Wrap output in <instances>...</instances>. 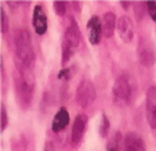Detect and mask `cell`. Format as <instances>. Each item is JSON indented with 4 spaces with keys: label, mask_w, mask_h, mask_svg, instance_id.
I'll return each mask as SVG.
<instances>
[{
    "label": "cell",
    "mask_w": 156,
    "mask_h": 151,
    "mask_svg": "<svg viewBox=\"0 0 156 151\" xmlns=\"http://www.w3.org/2000/svg\"><path fill=\"white\" fill-rule=\"evenodd\" d=\"M15 54L20 67L30 68L33 65L35 51H33L30 33L27 29H20L15 33Z\"/></svg>",
    "instance_id": "1"
},
{
    "label": "cell",
    "mask_w": 156,
    "mask_h": 151,
    "mask_svg": "<svg viewBox=\"0 0 156 151\" xmlns=\"http://www.w3.org/2000/svg\"><path fill=\"white\" fill-rule=\"evenodd\" d=\"M28 69L29 68H24V67L18 65V75L15 79L17 100L22 108H27L30 104L33 92H35V79Z\"/></svg>",
    "instance_id": "2"
},
{
    "label": "cell",
    "mask_w": 156,
    "mask_h": 151,
    "mask_svg": "<svg viewBox=\"0 0 156 151\" xmlns=\"http://www.w3.org/2000/svg\"><path fill=\"white\" fill-rule=\"evenodd\" d=\"M112 97H113V103L119 107L126 105L130 101V97H131V85H130L129 79L124 75H122V76H119L116 79L112 89Z\"/></svg>",
    "instance_id": "3"
},
{
    "label": "cell",
    "mask_w": 156,
    "mask_h": 151,
    "mask_svg": "<svg viewBox=\"0 0 156 151\" xmlns=\"http://www.w3.org/2000/svg\"><path fill=\"white\" fill-rule=\"evenodd\" d=\"M95 97H97V92L93 85L91 80L83 79L79 83L76 89V101L82 108H87L88 105H91L94 103Z\"/></svg>",
    "instance_id": "4"
},
{
    "label": "cell",
    "mask_w": 156,
    "mask_h": 151,
    "mask_svg": "<svg viewBox=\"0 0 156 151\" xmlns=\"http://www.w3.org/2000/svg\"><path fill=\"white\" fill-rule=\"evenodd\" d=\"M138 58L144 67H152L156 62V47L149 39L141 38L138 42Z\"/></svg>",
    "instance_id": "5"
},
{
    "label": "cell",
    "mask_w": 156,
    "mask_h": 151,
    "mask_svg": "<svg viewBox=\"0 0 156 151\" xmlns=\"http://www.w3.org/2000/svg\"><path fill=\"white\" fill-rule=\"evenodd\" d=\"M147 121L152 129H156V86H151L145 97Z\"/></svg>",
    "instance_id": "6"
},
{
    "label": "cell",
    "mask_w": 156,
    "mask_h": 151,
    "mask_svg": "<svg viewBox=\"0 0 156 151\" xmlns=\"http://www.w3.org/2000/svg\"><path fill=\"white\" fill-rule=\"evenodd\" d=\"M32 25L33 29L37 35H44L47 32L48 28V20H47V14L44 11L41 4H36L33 9V15H32Z\"/></svg>",
    "instance_id": "7"
},
{
    "label": "cell",
    "mask_w": 156,
    "mask_h": 151,
    "mask_svg": "<svg viewBox=\"0 0 156 151\" xmlns=\"http://www.w3.org/2000/svg\"><path fill=\"white\" fill-rule=\"evenodd\" d=\"M87 32H88V42L91 45H98L101 40V35H102V25H101L100 17L93 15L87 21Z\"/></svg>",
    "instance_id": "8"
},
{
    "label": "cell",
    "mask_w": 156,
    "mask_h": 151,
    "mask_svg": "<svg viewBox=\"0 0 156 151\" xmlns=\"http://www.w3.org/2000/svg\"><path fill=\"white\" fill-rule=\"evenodd\" d=\"M118 32L120 35V39L124 43H130L134 38V28H133V22L127 15H123L118 20Z\"/></svg>",
    "instance_id": "9"
},
{
    "label": "cell",
    "mask_w": 156,
    "mask_h": 151,
    "mask_svg": "<svg viewBox=\"0 0 156 151\" xmlns=\"http://www.w3.org/2000/svg\"><path fill=\"white\" fill-rule=\"evenodd\" d=\"M64 40H66L68 43H71L73 47H77V46L80 45V40H82V33H80L79 25H77V22L73 20V18H71L69 25L66 27V29H65Z\"/></svg>",
    "instance_id": "10"
},
{
    "label": "cell",
    "mask_w": 156,
    "mask_h": 151,
    "mask_svg": "<svg viewBox=\"0 0 156 151\" xmlns=\"http://www.w3.org/2000/svg\"><path fill=\"white\" fill-rule=\"evenodd\" d=\"M124 151H145L142 137L136 132H129L124 136Z\"/></svg>",
    "instance_id": "11"
},
{
    "label": "cell",
    "mask_w": 156,
    "mask_h": 151,
    "mask_svg": "<svg viewBox=\"0 0 156 151\" xmlns=\"http://www.w3.org/2000/svg\"><path fill=\"white\" fill-rule=\"evenodd\" d=\"M86 125H87V116L84 114H79L73 121V127H72V143L77 144L83 139V134L86 131Z\"/></svg>",
    "instance_id": "12"
},
{
    "label": "cell",
    "mask_w": 156,
    "mask_h": 151,
    "mask_svg": "<svg viewBox=\"0 0 156 151\" xmlns=\"http://www.w3.org/2000/svg\"><path fill=\"white\" fill-rule=\"evenodd\" d=\"M68 123H69V112L65 107H61V108L55 112V115H54V118H53L51 129H53V132L58 133V132L64 131L65 127L68 126Z\"/></svg>",
    "instance_id": "13"
},
{
    "label": "cell",
    "mask_w": 156,
    "mask_h": 151,
    "mask_svg": "<svg viewBox=\"0 0 156 151\" xmlns=\"http://www.w3.org/2000/svg\"><path fill=\"white\" fill-rule=\"evenodd\" d=\"M101 25H102V35L105 38H112L113 33H115V29L118 28V21H116L115 13H105L102 17V21H101Z\"/></svg>",
    "instance_id": "14"
},
{
    "label": "cell",
    "mask_w": 156,
    "mask_h": 151,
    "mask_svg": "<svg viewBox=\"0 0 156 151\" xmlns=\"http://www.w3.org/2000/svg\"><path fill=\"white\" fill-rule=\"evenodd\" d=\"M75 50H76V47H73L71 43H68L66 40L62 42V64H66L72 58Z\"/></svg>",
    "instance_id": "15"
},
{
    "label": "cell",
    "mask_w": 156,
    "mask_h": 151,
    "mask_svg": "<svg viewBox=\"0 0 156 151\" xmlns=\"http://www.w3.org/2000/svg\"><path fill=\"white\" fill-rule=\"evenodd\" d=\"M109 127H111V123H109V119L105 114H101V123H100V136L101 137H106L109 133Z\"/></svg>",
    "instance_id": "16"
},
{
    "label": "cell",
    "mask_w": 156,
    "mask_h": 151,
    "mask_svg": "<svg viewBox=\"0 0 156 151\" xmlns=\"http://www.w3.org/2000/svg\"><path fill=\"white\" fill-rule=\"evenodd\" d=\"M7 125H9V114H7L6 105L2 104V107H0V127H2V132L6 131Z\"/></svg>",
    "instance_id": "17"
},
{
    "label": "cell",
    "mask_w": 156,
    "mask_h": 151,
    "mask_svg": "<svg viewBox=\"0 0 156 151\" xmlns=\"http://www.w3.org/2000/svg\"><path fill=\"white\" fill-rule=\"evenodd\" d=\"M53 6H54V11H55L57 15L64 17V15L66 14V9H68V3H66V2H62V0H59V2H54Z\"/></svg>",
    "instance_id": "18"
},
{
    "label": "cell",
    "mask_w": 156,
    "mask_h": 151,
    "mask_svg": "<svg viewBox=\"0 0 156 151\" xmlns=\"http://www.w3.org/2000/svg\"><path fill=\"white\" fill-rule=\"evenodd\" d=\"M145 7H147V11H148V14H149V17L152 18L153 21H156V2L148 0V2H145Z\"/></svg>",
    "instance_id": "19"
},
{
    "label": "cell",
    "mask_w": 156,
    "mask_h": 151,
    "mask_svg": "<svg viewBox=\"0 0 156 151\" xmlns=\"http://www.w3.org/2000/svg\"><path fill=\"white\" fill-rule=\"evenodd\" d=\"M0 17H2V32L7 33V31H9V17H7L6 11L3 10V7L0 10Z\"/></svg>",
    "instance_id": "20"
},
{
    "label": "cell",
    "mask_w": 156,
    "mask_h": 151,
    "mask_svg": "<svg viewBox=\"0 0 156 151\" xmlns=\"http://www.w3.org/2000/svg\"><path fill=\"white\" fill-rule=\"evenodd\" d=\"M72 69L71 68H64V69H61V71L58 72V75H57V78H58L59 80H69L72 78Z\"/></svg>",
    "instance_id": "21"
},
{
    "label": "cell",
    "mask_w": 156,
    "mask_h": 151,
    "mask_svg": "<svg viewBox=\"0 0 156 151\" xmlns=\"http://www.w3.org/2000/svg\"><path fill=\"white\" fill-rule=\"evenodd\" d=\"M144 10L147 11V7H145V2L144 3H137L136 7H134V13H136L137 18L138 20H141L142 17H144Z\"/></svg>",
    "instance_id": "22"
},
{
    "label": "cell",
    "mask_w": 156,
    "mask_h": 151,
    "mask_svg": "<svg viewBox=\"0 0 156 151\" xmlns=\"http://www.w3.org/2000/svg\"><path fill=\"white\" fill-rule=\"evenodd\" d=\"M44 151H55L53 143H51V142H46V144H44Z\"/></svg>",
    "instance_id": "23"
},
{
    "label": "cell",
    "mask_w": 156,
    "mask_h": 151,
    "mask_svg": "<svg viewBox=\"0 0 156 151\" xmlns=\"http://www.w3.org/2000/svg\"><path fill=\"white\" fill-rule=\"evenodd\" d=\"M120 4H122V7H123V9L124 10H127V9H129V2H120Z\"/></svg>",
    "instance_id": "24"
},
{
    "label": "cell",
    "mask_w": 156,
    "mask_h": 151,
    "mask_svg": "<svg viewBox=\"0 0 156 151\" xmlns=\"http://www.w3.org/2000/svg\"><path fill=\"white\" fill-rule=\"evenodd\" d=\"M73 4H75V9H76V10H82V6H79V3H77V2H73Z\"/></svg>",
    "instance_id": "25"
},
{
    "label": "cell",
    "mask_w": 156,
    "mask_h": 151,
    "mask_svg": "<svg viewBox=\"0 0 156 151\" xmlns=\"http://www.w3.org/2000/svg\"><path fill=\"white\" fill-rule=\"evenodd\" d=\"M108 151H119V150H118V147H109Z\"/></svg>",
    "instance_id": "26"
}]
</instances>
